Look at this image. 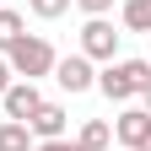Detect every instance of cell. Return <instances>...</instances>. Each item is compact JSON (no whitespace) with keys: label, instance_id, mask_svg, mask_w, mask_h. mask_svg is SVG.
<instances>
[{"label":"cell","instance_id":"18","mask_svg":"<svg viewBox=\"0 0 151 151\" xmlns=\"http://www.w3.org/2000/svg\"><path fill=\"white\" fill-rule=\"evenodd\" d=\"M146 60H151V49H146Z\"/></svg>","mask_w":151,"mask_h":151},{"label":"cell","instance_id":"12","mask_svg":"<svg viewBox=\"0 0 151 151\" xmlns=\"http://www.w3.org/2000/svg\"><path fill=\"white\" fill-rule=\"evenodd\" d=\"M27 11L38 16V22H54V16H65V11H70V0H27Z\"/></svg>","mask_w":151,"mask_h":151},{"label":"cell","instance_id":"13","mask_svg":"<svg viewBox=\"0 0 151 151\" xmlns=\"http://www.w3.org/2000/svg\"><path fill=\"white\" fill-rule=\"evenodd\" d=\"M70 6L81 11V16H108V11H113V0H70Z\"/></svg>","mask_w":151,"mask_h":151},{"label":"cell","instance_id":"19","mask_svg":"<svg viewBox=\"0 0 151 151\" xmlns=\"http://www.w3.org/2000/svg\"><path fill=\"white\" fill-rule=\"evenodd\" d=\"M0 6H6V0H0Z\"/></svg>","mask_w":151,"mask_h":151},{"label":"cell","instance_id":"3","mask_svg":"<svg viewBox=\"0 0 151 151\" xmlns=\"http://www.w3.org/2000/svg\"><path fill=\"white\" fill-rule=\"evenodd\" d=\"M119 43H124V32H113L108 16H86V22H81V54H86L92 65L119 60Z\"/></svg>","mask_w":151,"mask_h":151},{"label":"cell","instance_id":"5","mask_svg":"<svg viewBox=\"0 0 151 151\" xmlns=\"http://www.w3.org/2000/svg\"><path fill=\"white\" fill-rule=\"evenodd\" d=\"M113 140H119L124 151H140L146 140H151V113L146 108H119V119H113Z\"/></svg>","mask_w":151,"mask_h":151},{"label":"cell","instance_id":"4","mask_svg":"<svg viewBox=\"0 0 151 151\" xmlns=\"http://www.w3.org/2000/svg\"><path fill=\"white\" fill-rule=\"evenodd\" d=\"M49 76H54V86H60V92H70V97H81V92L97 86V65H92L81 49H76V54H60Z\"/></svg>","mask_w":151,"mask_h":151},{"label":"cell","instance_id":"16","mask_svg":"<svg viewBox=\"0 0 151 151\" xmlns=\"http://www.w3.org/2000/svg\"><path fill=\"white\" fill-rule=\"evenodd\" d=\"M140 108H146V113H151V86H146V92H140Z\"/></svg>","mask_w":151,"mask_h":151},{"label":"cell","instance_id":"11","mask_svg":"<svg viewBox=\"0 0 151 151\" xmlns=\"http://www.w3.org/2000/svg\"><path fill=\"white\" fill-rule=\"evenodd\" d=\"M22 32H27L22 11H16V6H0V54H6V49H11V43H16Z\"/></svg>","mask_w":151,"mask_h":151},{"label":"cell","instance_id":"6","mask_svg":"<svg viewBox=\"0 0 151 151\" xmlns=\"http://www.w3.org/2000/svg\"><path fill=\"white\" fill-rule=\"evenodd\" d=\"M27 129H32V140H60L65 129H70V113H65V103L43 97V103H38V113L27 119Z\"/></svg>","mask_w":151,"mask_h":151},{"label":"cell","instance_id":"15","mask_svg":"<svg viewBox=\"0 0 151 151\" xmlns=\"http://www.w3.org/2000/svg\"><path fill=\"white\" fill-rule=\"evenodd\" d=\"M11 81H16V76H11V65H6V54H0V92H6Z\"/></svg>","mask_w":151,"mask_h":151},{"label":"cell","instance_id":"14","mask_svg":"<svg viewBox=\"0 0 151 151\" xmlns=\"http://www.w3.org/2000/svg\"><path fill=\"white\" fill-rule=\"evenodd\" d=\"M32 151H86L81 140H70V135H60V140H38Z\"/></svg>","mask_w":151,"mask_h":151},{"label":"cell","instance_id":"2","mask_svg":"<svg viewBox=\"0 0 151 151\" xmlns=\"http://www.w3.org/2000/svg\"><path fill=\"white\" fill-rule=\"evenodd\" d=\"M54 60H60V54H54V43H49L43 32H22L6 49V65H11L16 81H43V76L54 70Z\"/></svg>","mask_w":151,"mask_h":151},{"label":"cell","instance_id":"10","mask_svg":"<svg viewBox=\"0 0 151 151\" xmlns=\"http://www.w3.org/2000/svg\"><path fill=\"white\" fill-rule=\"evenodd\" d=\"M119 22H124V32H151V0H124Z\"/></svg>","mask_w":151,"mask_h":151},{"label":"cell","instance_id":"9","mask_svg":"<svg viewBox=\"0 0 151 151\" xmlns=\"http://www.w3.org/2000/svg\"><path fill=\"white\" fill-rule=\"evenodd\" d=\"M76 140H81L86 151H108V146H113V119H86Z\"/></svg>","mask_w":151,"mask_h":151},{"label":"cell","instance_id":"8","mask_svg":"<svg viewBox=\"0 0 151 151\" xmlns=\"http://www.w3.org/2000/svg\"><path fill=\"white\" fill-rule=\"evenodd\" d=\"M38 140H32V129L22 124V119H0V151H32Z\"/></svg>","mask_w":151,"mask_h":151},{"label":"cell","instance_id":"17","mask_svg":"<svg viewBox=\"0 0 151 151\" xmlns=\"http://www.w3.org/2000/svg\"><path fill=\"white\" fill-rule=\"evenodd\" d=\"M140 151H151V140H146V146H140Z\"/></svg>","mask_w":151,"mask_h":151},{"label":"cell","instance_id":"7","mask_svg":"<svg viewBox=\"0 0 151 151\" xmlns=\"http://www.w3.org/2000/svg\"><path fill=\"white\" fill-rule=\"evenodd\" d=\"M38 103H43V92H38V81H11L6 92H0V108H6V119H32Z\"/></svg>","mask_w":151,"mask_h":151},{"label":"cell","instance_id":"1","mask_svg":"<svg viewBox=\"0 0 151 151\" xmlns=\"http://www.w3.org/2000/svg\"><path fill=\"white\" fill-rule=\"evenodd\" d=\"M146 86H151V60H146V54H140V60H108L97 70V92L108 103H135Z\"/></svg>","mask_w":151,"mask_h":151}]
</instances>
